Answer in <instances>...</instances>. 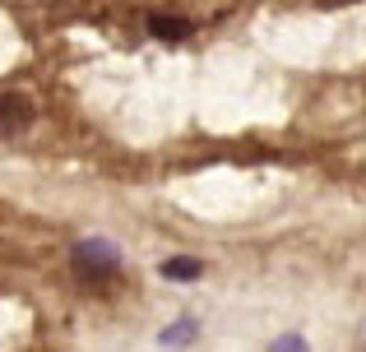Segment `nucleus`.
<instances>
[{"instance_id":"obj_1","label":"nucleus","mask_w":366,"mask_h":352,"mask_svg":"<svg viewBox=\"0 0 366 352\" xmlns=\"http://www.w3.org/2000/svg\"><path fill=\"white\" fill-rule=\"evenodd\" d=\"M70 260H74V269H79V278H93V283L112 278V273L121 269V251L107 236H84V241H74Z\"/></svg>"},{"instance_id":"obj_2","label":"nucleus","mask_w":366,"mask_h":352,"mask_svg":"<svg viewBox=\"0 0 366 352\" xmlns=\"http://www.w3.org/2000/svg\"><path fill=\"white\" fill-rule=\"evenodd\" d=\"M33 121V102L19 93H0V135H19Z\"/></svg>"},{"instance_id":"obj_3","label":"nucleus","mask_w":366,"mask_h":352,"mask_svg":"<svg viewBox=\"0 0 366 352\" xmlns=\"http://www.w3.org/2000/svg\"><path fill=\"white\" fill-rule=\"evenodd\" d=\"M149 33L158 37V42H186L190 33H195V24L181 14H149Z\"/></svg>"},{"instance_id":"obj_4","label":"nucleus","mask_w":366,"mask_h":352,"mask_svg":"<svg viewBox=\"0 0 366 352\" xmlns=\"http://www.w3.org/2000/svg\"><path fill=\"white\" fill-rule=\"evenodd\" d=\"M162 278H172V283H195L199 273H204V264L199 260H190V255H177V260H162Z\"/></svg>"},{"instance_id":"obj_5","label":"nucleus","mask_w":366,"mask_h":352,"mask_svg":"<svg viewBox=\"0 0 366 352\" xmlns=\"http://www.w3.org/2000/svg\"><path fill=\"white\" fill-rule=\"evenodd\" d=\"M190 338H195V320H177V325H167L158 334V343H167V348H186Z\"/></svg>"},{"instance_id":"obj_6","label":"nucleus","mask_w":366,"mask_h":352,"mask_svg":"<svg viewBox=\"0 0 366 352\" xmlns=\"http://www.w3.org/2000/svg\"><path fill=\"white\" fill-rule=\"evenodd\" d=\"M269 352H311V348H306L302 334H278L274 343H269Z\"/></svg>"},{"instance_id":"obj_7","label":"nucleus","mask_w":366,"mask_h":352,"mask_svg":"<svg viewBox=\"0 0 366 352\" xmlns=\"http://www.w3.org/2000/svg\"><path fill=\"white\" fill-rule=\"evenodd\" d=\"M362 348H366V325H362Z\"/></svg>"}]
</instances>
